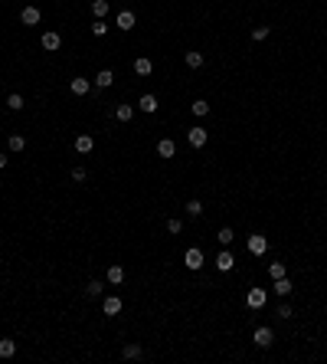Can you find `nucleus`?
Returning <instances> with one entry per match:
<instances>
[{"instance_id": "nucleus-1", "label": "nucleus", "mask_w": 327, "mask_h": 364, "mask_svg": "<svg viewBox=\"0 0 327 364\" xmlns=\"http://www.w3.org/2000/svg\"><path fill=\"white\" fill-rule=\"evenodd\" d=\"M183 262H187V269H190V272L203 269V249H196V246H190L187 253H183Z\"/></svg>"}, {"instance_id": "nucleus-2", "label": "nucleus", "mask_w": 327, "mask_h": 364, "mask_svg": "<svg viewBox=\"0 0 327 364\" xmlns=\"http://www.w3.org/2000/svg\"><path fill=\"white\" fill-rule=\"evenodd\" d=\"M134 23H138V16H134L131 10H121V13L115 16V26H118V30H125V33L134 30Z\"/></svg>"}, {"instance_id": "nucleus-3", "label": "nucleus", "mask_w": 327, "mask_h": 364, "mask_svg": "<svg viewBox=\"0 0 327 364\" xmlns=\"http://www.w3.org/2000/svg\"><path fill=\"white\" fill-rule=\"evenodd\" d=\"M39 43H43V49H49V53H56V49L63 46V36H59V33H56V30H49V33H43V40H39Z\"/></svg>"}, {"instance_id": "nucleus-4", "label": "nucleus", "mask_w": 327, "mask_h": 364, "mask_svg": "<svg viewBox=\"0 0 327 364\" xmlns=\"http://www.w3.org/2000/svg\"><path fill=\"white\" fill-rule=\"evenodd\" d=\"M206 138H210V135H206V128H200V125L187 131V141L193 144V148H203V144H206Z\"/></svg>"}, {"instance_id": "nucleus-5", "label": "nucleus", "mask_w": 327, "mask_h": 364, "mask_svg": "<svg viewBox=\"0 0 327 364\" xmlns=\"http://www.w3.org/2000/svg\"><path fill=\"white\" fill-rule=\"evenodd\" d=\"M265 299H268V292L265 289H249V295H245V302H249V309H262Z\"/></svg>"}, {"instance_id": "nucleus-6", "label": "nucleus", "mask_w": 327, "mask_h": 364, "mask_svg": "<svg viewBox=\"0 0 327 364\" xmlns=\"http://www.w3.org/2000/svg\"><path fill=\"white\" fill-rule=\"evenodd\" d=\"M69 89H72V95H88L92 92V82H88L85 76H76V79L69 82Z\"/></svg>"}, {"instance_id": "nucleus-7", "label": "nucleus", "mask_w": 327, "mask_h": 364, "mask_svg": "<svg viewBox=\"0 0 327 364\" xmlns=\"http://www.w3.org/2000/svg\"><path fill=\"white\" fill-rule=\"evenodd\" d=\"M265 249H268V240L262 237V233H252L249 237V253H255V256H262Z\"/></svg>"}, {"instance_id": "nucleus-8", "label": "nucleus", "mask_w": 327, "mask_h": 364, "mask_svg": "<svg viewBox=\"0 0 327 364\" xmlns=\"http://www.w3.org/2000/svg\"><path fill=\"white\" fill-rule=\"evenodd\" d=\"M272 341H275L272 328H255V345L258 348H272Z\"/></svg>"}, {"instance_id": "nucleus-9", "label": "nucleus", "mask_w": 327, "mask_h": 364, "mask_svg": "<svg viewBox=\"0 0 327 364\" xmlns=\"http://www.w3.org/2000/svg\"><path fill=\"white\" fill-rule=\"evenodd\" d=\"M138 109L141 112H144V115H154V112H157V95H141V99H138Z\"/></svg>"}, {"instance_id": "nucleus-10", "label": "nucleus", "mask_w": 327, "mask_h": 364, "mask_svg": "<svg viewBox=\"0 0 327 364\" xmlns=\"http://www.w3.org/2000/svg\"><path fill=\"white\" fill-rule=\"evenodd\" d=\"M275 292H278L281 299H288V295L295 292V282H291L288 276H281V279H275Z\"/></svg>"}, {"instance_id": "nucleus-11", "label": "nucleus", "mask_w": 327, "mask_h": 364, "mask_svg": "<svg viewBox=\"0 0 327 364\" xmlns=\"http://www.w3.org/2000/svg\"><path fill=\"white\" fill-rule=\"evenodd\" d=\"M20 20H23L26 26H36L39 20H43V13H39V7H23V13H20Z\"/></svg>"}, {"instance_id": "nucleus-12", "label": "nucleus", "mask_w": 327, "mask_h": 364, "mask_svg": "<svg viewBox=\"0 0 327 364\" xmlns=\"http://www.w3.org/2000/svg\"><path fill=\"white\" fill-rule=\"evenodd\" d=\"M157 154H161V158H173V154H177V144H173L170 138H161V141H157Z\"/></svg>"}, {"instance_id": "nucleus-13", "label": "nucleus", "mask_w": 327, "mask_h": 364, "mask_svg": "<svg viewBox=\"0 0 327 364\" xmlns=\"http://www.w3.org/2000/svg\"><path fill=\"white\" fill-rule=\"evenodd\" d=\"M101 312H105V315H118V312H121V299H118V295H108V299L101 302Z\"/></svg>"}, {"instance_id": "nucleus-14", "label": "nucleus", "mask_w": 327, "mask_h": 364, "mask_svg": "<svg viewBox=\"0 0 327 364\" xmlns=\"http://www.w3.org/2000/svg\"><path fill=\"white\" fill-rule=\"evenodd\" d=\"M92 148H95V138L92 135H79L76 138V151H79V154H88Z\"/></svg>"}, {"instance_id": "nucleus-15", "label": "nucleus", "mask_w": 327, "mask_h": 364, "mask_svg": "<svg viewBox=\"0 0 327 364\" xmlns=\"http://www.w3.org/2000/svg\"><path fill=\"white\" fill-rule=\"evenodd\" d=\"M151 69H154V63H151L148 56H138V59H134V72H138V76H151Z\"/></svg>"}, {"instance_id": "nucleus-16", "label": "nucleus", "mask_w": 327, "mask_h": 364, "mask_svg": "<svg viewBox=\"0 0 327 364\" xmlns=\"http://www.w3.org/2000/svg\"><path fill=\"white\" fill-rule=\"evenodd\" d=\"M233 266H236L233 253H219V256H216V269H219V272H229Z\"/></svg>"}, {"instance_id": "nucleus-17", "label": "nucleus", "mask_w": 327, "mask_h": 364, "mask_svg": "<svg viewBox=\"0 0 327 364\" xmlns=\"http://www.w3.org/2000/svg\"><path fill=\"white\" fill-rule=\"evenodd\" d=\"M111 82H115V72H111V69H101L98 76H95V86H98V89H108Z\"/></svg>"}, {"instance_id": "nucleus-18", "label": "nucleus", "mask_w": 327, "mask_h": 364, "mask_svg": "<svg viewBox=\"0 0 327 364\" xmlns=\"http://www.w3.org/2000/svg\"><path fill=\"white\" fill-rule=\"evenodd\" d=\"M105 279H108L111 285L125 282V269H121V266H108V272H105Z\"/></svg>"}, {"instance_id": "nucleus-19", "label": "nucleus", "mask_w": 327, "mask_h": 364, "mask_svg": "<svg viewBox=\"0 0 327 364\" xmlns=\"http://www.w3.org/2000/svg\"><path fill=\"white\" fill-rule=\"evenodd\" d=\"M183 63H187L190 69H200V66H203V53H196V49H190V53H183Z\"/></svg>"}, {"instance_id": "nucleus-20", "label": "nucleus", "mask_w": 327, "mask_h": 364, "mask_svg": "<svg viewBox=\"0 0 327 364\" xmlns=\"http://www.w3.org/2000/svg\"><path fill=\"white\" fill-rule=\"evenodd\" d=\"M115 119L118 121H131L134 119V105H118V109H115Z\"/></svg>"}, {"instance_id": "nucleus-21", "label": "nucleus", "mask_w": 327, "mask_h": 364, "mask_svg": "<svg viewBox=\"0 0 327 364\" xmlns=\"http://www.w3.org/2000/svg\"><path fill=\"white\" fill-rule=\"evenodd\" d=\"M13 355H16V341L0 338V358H13Z\"/></svg>"}, {"instance_id": "nucleus-22", "label": "nucleus", "mask_w": 327, "mask_h": 364, "mask_svg": "<svg viewBox=\"0 0 327 364\" xmlns=\"http://www.w3.org/2000/svg\"><path fill=\"white\" fill-rule=\"evenodd\" d=\"M7 109L10 112H20V109H23V95H20V92H10L7 95Z\"/></svg>"}, {"instance_id": "nucleus-23", "label": "nucleus", "mask_w": 327, "mask_h": 364, "mask_svg": "<svg viewBox=\"0 0 327 364\" xmlns=\"http://www.w3.org/2000/svg\"><path fill=\"white\" fill-rule=\"evenodd\" d=\"M190 112H193V115H200V119H203V115H210V102H206V99H196V102L190 105Z\"/></svg>"}, {"instance_id": "nucleus-24", "label": "nucleus", "mask_w": 327, "mask_h": 364, "mask_svg": "<svg viewBox=\"0 0 327 364\" xmlns=\"http://www.w3.org/2000/svg\"><path fill=\"white\" fill-rule=\"evenodd\" d=\"M108 10H111L108 0H95V3H92V13L98 16V20H101V16H108Z\"/></svg>"}, {"instance_id": "nucleus-25", "label": "nucleus", "mask_w": 327, "mask_h": 364, "mask_svg": "<svg viewBox=\"0 0 327 364\" xmlns=\"http://www.w3.org/2000/svg\"><path fill=\"white\" fill-rule=\"evenodd\" d=\"M121 355H125L128 361H134V358H141V345H134V341H128L125 348H121Z\"/></svg>"}, {"instance_id": "nucleus-26", "label": "nucleus", "mask_w": 327, "mask_h": 364, "mask_svg": "<svg viewBox=\"0 0 327 364\" xmlns=\"http://www.w3.org/2000/svg\"><path fill=\"white\" fill-rule=\"evenodd\" d=\"M7 148H10V151H23V148H26V138H23V135H10V138H7Z\"/></svg>"}, {"instance_id": "nucleus-27", "label": "nucleus", "mask_w": 327, "mask_h": 364, "mask_svg": "<svg viewBox=\"0 0 327 364\" xmlns=\"http://www.w3.org/2000/svg\"><path fill=\"white\" fill-rule=\"evenodd\" d=\"M216 240H219V243H223V246H229V243H233V240H236L233 227H223V230H219V233H216Z\"/></svg>"}, {"instance_id": "nucleus-28", "label": "nucleus", "mask_w": 327, "mask_h": 364, "mask_svg": "<svg viewBox=\"0 0 327 364\" xmlns=\"http://www.w3.org/2000/svg\"><path fill=\"white\" fill-rule=\"evenodd\" d=\"M105 292V282H101V279H92V282L85 285V295H101Z\"/></svg>"}, {"instance_id": "nucleus-29", "label": "nucleus", "mask_w": 327, "mask_h": 364, "mask_svg": "<svg viewBox=\"0 0 327 364\" xmlns=\"http://www.w3.org/2000/svg\"><path fill=\"white\" fill-rule=\"evenodd\" d=\"M268 276H272V279H281V276H288V269H285V262H272V266H268Z\"/></svg>"}, {"instance_id": "nucleus-30", "label": "nucleus", "mask_w": 327, "mask_h": 364, "mask_svg": "<svg viewBox=\"0 0 327 364\" xmlns=\"http://www.w3.org/2000/svg\"><path fill=\"white\" fill-rule=\"evenodd\" d=\"M268 33H272V26H255L252 30V40H268Z\"/></svg>"}, {"instance_id": "nucleus-31", "label": "nucleus", "mask_w": 327, "mask_h": 364, "mask_svg": "<svg viewBox=\"0 0 327 364\" xmlns=\"http://www.w3.org/2000/svg\"><path fill=\"white\" fill-rule=\"evenodd\" d=\"M92 33H95V36H105V33H108V23H105V20H95V23H92Z\"/></svg>"}, {"instance_id": "nucleus-32", "label": "nucleus", "mask_w": 327, "mask_h": 364, "mask_svg": "<svg viewBox=\"0 0 327 364\" xmlns=\"http://www.w3.org/2000/svg\"><path fill=\"white\" fill-rule=\"evenodd\" d=\"M187 214L190 217H200L203 214V204H200V200H190V204H187Z\"/></svg>"}, {"instance_id": "nucleus-33", "label": "nucleus", "mask_w": 327, "mask_h": 364, "mask_svg": "<svg viewBox=\"0 0 327 364\" xmlns=\"http://www.w3.org/2000/svg\"><path fill=\"white\" fill-rule=\"evenodd\" d=\"M72 181H79V184L88 181V171H85V167H72Z\"/></svg>"}, {"instance_id": "nucleus-34", "label": "nucleus", "mask_w": 327, "mask_h": 364, "mask_svg": "<svg viewBox=\"0 0 327 364\" xmlns=\"http://www.w3.org/2000/svg\"><path fill=\"white\" fill-rule=\"evenodd\" d=\"M275 315H278V318H291V315H295V312H291V305H288V302H281V305H278V312H275Z\"/></svg>"}, {"instance_id": "nucleus-35", "label": "nucleus", "mask_w": 327, "mask_h": 364, "mask_svg": "<svg viewBox=\"0 0 327 364\" xmlns=\"http://www.w3.org/2000/svg\"><path fill=\"white\" fill-rule=\"evenodd\" d=\"M180 230H183V223H180V220H167V233H180Z\"/></svg>"}, {"instance_id": "nucleus-36", "label": "nucleus", "mask_w": 327, "mask_h": 364, "mask_svg": "<svg viewBox=\"0 0 327 364\" xmlns=\"http://www.w3.org/2000/svg\"><path fill=\"white\" fill-rule=\"evenodd\" d=\"M0 167H7V154L3 151H0Z\"/></svg>"}]
</instances>
